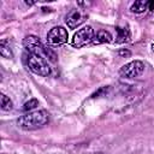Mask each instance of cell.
<instances>
[{
  "label": "cell",
  "mask_w": 154,
  "mask_h": 154,
  "mask_svg": "<svg viewBox=\"0 0 154 154\" xmlns=\"http://www.w3.org/2000/svg\"><path fill=\"white\" fill-rule=\"evenodd\" d=\"M144 67H146L144 63H142L141 60H134L122 66L119 70V73L122 77H125V78H136L143 73Z\"/></svg>",
  "instance_id": "cell-5"
},
{
  "label": "cell",
  "mask_w": 154,
  "mask_h": 154,
  "mask_svg": "<svg viewBox=\"0 0 154 154\" xmlns=\"http://www.w3.org/2000/svg\"><path fill=\"white\" fill-rule=\"evenodd\" d=\"M69 34L64 26H54L47 34V42L51 46H60L67 42Z\"/></svg>",
  "instance_id": "cell-6"
},
{
  "label": "cell",
  "mask_w": 154,
  "mask_h": 154,
  "mask_svg": "<svg viewBox=\"0 0 154 154\" xmlns=\"http://www.w3.org/2000/svg\"><path fill=\"white\" fill-rule=\"evenodd\" d=\"M152 49L154 51V43H152Z\"/></svg>",
  "instance_id": "cell-17"
},
{
  "label": "cell",
  "mask_w": 154,
  "mask_h": 154,
  "mask_svg": "<svg viewBox=\"0 0 154 154\" xmlns=\"http://www.w3.org/2000/svg\"><path fill=\"white\" fill-rule=\"evenodd\" d=\"M113 41V37L111 35L109 31L107 30H103V29H100L97 30L95 34H94V37H93V43L94 45H102V43H109Z\"/></svg>",
  "instance_id": "cell-8"
},
{
  "label": "cell",
  "mask_w": 154,
  "mask_h": 154,
  "mask_svg": "<svg viewBox=\"0 0 154 154\" xmlns=\"http://www.w3.org/2000/svg\"><path fill=\"white\" fill-rule=\"evenodd\" d=\"M118 54L120 55V57H130V51H126V49H120L119 52H118Z\"/></svg>",
  "instance_id": "cell-14"
},
{
  "label": "cell",
  "mask_w": 154,
  "mask_h": 154,
  "mask_svg": "<svg viewBox=\"0 0 154 154\" xmlns=\"http://www.w3.org/2000/svg\"><path fill=\"white\" fill-rule=\"evenodd\" d=\"M26 65L34 73L38 76H48L51 75V67L48 65V61L46 58L36 54H29L26 55Z\"/></svg>",
  "instance_id": "cell-3"
},
{
  "label": "cell",
  "mask_w": 154,
  "mask_h": 154,
  "mask_svg": "<svg viewBox=\"0 0 154 154\" xmlns=\"http://www.w3.org/2000/svg\"><path fill=\"white\" fill-rule=\"evenodd\" d=\"M153 8H154L153 1H143V0L135 1L130 7L131 12H134V13H143L147 10H153Z\"/></svg>",
  "instance_id": "cell-9"
},
{
  "label": "cell",
  "mask_w": 154,
  "mask_h": 154,
  "mask_svg": "<svg viewBox=\"0 0 154 154\" xmlns=\"http://www.w3.org/2000/svg\"><path fill=\"white\" fill-rule=\"evenodd\" d=\"M0 96H1L0 97L1 99V109L2 111H11L13 108V103H12L11 99L7 97L5 94H1Z\"/></svg>",
  "instance_id": "cell-12"
},
{
  "label": "cell",
  "mask_w": 154,
  "mask_h": 154,
  "mask_svg": "<svg viewBox=\"0 0 154 154\" xmlns=\"http://www.w3.org/2000/svg\"><path fill=\"white\" fill-rule=\"evenodd\" d=\"M78 5H79V6H89L90 2H78Z\"/></svg>",
  "instance_id": "cell-15"
},
{
  "label": "cell",
  "mask_w": 154,
  "mask_h": 154,
  "mask_svg": "<svg viewBox=\"0 0 154 154\" xmlns=\"http://www.w3.org/2000/svg\"><path fill=\"white\" fill-rule=\"evenodd\" d=\"M36 106H38V100L37 99H30L29 101H26L23 105V111H30V109L35 108Z\"/></svg>",
  "instance_id": "cell-13"
},
{
  "label": "cell",
  "mask_w": 154,
  "mask_h": 154,
  "mask_svg": "<svg viewBox=\"0 0 154 154\" xmlns=\"http://www.w3.org/2000/svg\"><path fill=\"white\" fill-rule=\"evenodd\" d=\"M24 4H26V5H29V6H30V5H34L35 2H34V1H24Z\"/></svg>",
  "instance_id": "cell-16"
},
{
  "label": "cell",
  "mask_w": 154,
  "mask_h": 154,
  "mask_svg": "<svg viewBox=\"0 0 154 154\" xmlns=\"http://www.w3.org/2000/svg\"><path fill=\"white\" fill-rule=\"evenodd\" d=\"M49 122V113L46 109H37L20 116L17 125L23 130H36L45 126Z\"/></svg>",
  "instance_id": "cell-1"
},
{
  "label": "cell",
  "mask_w": 154,
  "mask_h": 154,
  "mask_svg": "<svg viewBox=\"0 0 154 154\" xmlns=\"http://www.w3.org/2000/svg\"><path fill=\"white\" fill-rule=\"evenodd\" d=\"M116 31H117V36H116L117 43H124V42L129 41V38H130L129 26H117Z\"/></svg>",
  "instance_id": "cell-10"
},
{
  "label": "cell",
  "mask_w": 154,
  "mask_h": 154,
  "mask_svg": "<svg viewBox=\"0 0 154 154\" xmlns=\"http://www.w3.org/2000/svg\"><path fill=\"white\" fill-rule=\"evenodd\" d=\"M0 54L4 57V58H12L13 54H12V51H11V46H10V42L6 40V38H2L0 41Z\"/></svg>",
  "instance_id": "cell-11"
},
{
  "label": "cell",
  "mask_w": 154,
  "mask_h": 154,
  "mask_svg": "<svg viewBox=\"0 0 154 154\" xmlns=\"http://www.w3.org/2000/svg\"><path fill=\"white\" fill-rule=\"evenodd\" d=\"M94 30L90 25H85L83 26L82 29L77 30L75 34H73V37H72V46L76 47V48H81V47H84L87 45H89L90 42H93V37H94Z\"/></svg>",
  "instance_id": "cell-4"
},
{
  "label": "cell",
  "mask_w": 154,
  "mask_h": 154,
  "mask_svg": "<svg viewBox=\"0 0 154 154\" xmlns=\"http://www.w3.org/2000/svg\"><path fill=\"white\" fill-rule=\"evenodd\" d=\"M23 45H24V48L25 51L29 53V54H36V55H41L53 63L57 61V55L55 53L49 48V47H46L41 43L40 38L37 36H34V35H28L25 36L24 41H23Z\"/></svg>",
  "instance_id": "cell-2"
},
{
  "label": "cell",
  "mask_w": 154,
  "mask_h": 154,
  "mask_svg": "<svg viewBox=\"0 0 154 154\" xmlns=\"http://www.w3.org/2000/svg\"><path fill=\"white\" fill-rule=\"evenodd\" d=\"M87 19V13L79 8H72L65 17V23L70 29H76Z\"/></svg>",
  "instance_id": "cell-7"
}]
</instances>
